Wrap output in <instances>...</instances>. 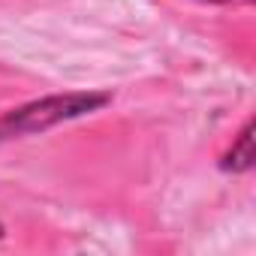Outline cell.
Masks as SVG:
<instances>
[{
  "instance_id": "cell-1",
  "label": "cell",
  "mask_w": 256,
  "mask_h": 256,
  "mask_svg": "<svg viewBox=\"0 0 256 256\" xmlns=\"http://www.w3.org/2000/svg\"><path fill=\"white\" fill-rule=\"evenodd\" d=\"M250 166H253V124H247L241 130L238 142L223 160V169H232V172H247Z\"/></svg>"
},
{
  "instance_id": "cell-2",
  "label": "cell",
  "mask_w": 256,
  "mask_h": 256,
  "mask_svg": "<svg viewBox=\"0 0 256 256\" xmlns=\"http://www.w3.org/2000/svg\"><path fill=\"white\" fill-rule=\"evenodd\" d=\"M214 4H238V0H214Z\"/></svg>"
},
{
  "instance_id": "cell-3",
  "label": "cell",
  "mask_w": 256,
  "mask_h": 256,
  "mask_svg": "<svg viewBox=\"0 0 256 256\" xmlns=\"http://www.w3.org/2000/svg\"><path fill=\"white\" fill-rule=\"evenodd\" d=\"M0 235H4V226H0Z\"/></svg>"
}]
</instances>
